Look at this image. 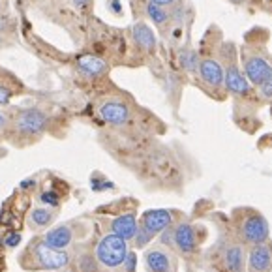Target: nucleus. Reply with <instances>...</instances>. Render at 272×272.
I'll return each instance as SVG.
<instances>
[{
  "label": "nucleus",
  "instance_id": "obj_15",
  "mask_svg": "<svg viewBox=\"0 0 272 272\" xmlns=\"http://www.w3.org/2000/svg\"><path fill=\"white\" fill-rule=\"evenodd\" d=\"M77 66L85 75H90V77H100L107 72V62L96 55H83L77 59Z\"/></svg>",
  "mask_w": 272,
  "mask_h": 272
},
{
  "label": "nucleus",
  "instance_id": "obj_11",
  "mask_svg": "<svg viewBox=\"0 0 272 272\" xmlns=\"http://www.w3.org/2000/svg\"><path fill=\"white\" fill-rule=\"evenodd\" d=\"M111 229H113V233L117 235V237L124 239L126 242L128 240L135 239V235H137V231H139V226H137V218H135V214L128 212V214L119 216V218L111 224Z\"/></svg>",
  "mask_w": 272,
  "mask_h": 272
},
{
  "label": "nucleus",
  "instance_id": "obj_20",
  "mask_svg": "<svg viewBox=\"0 0 272 272\" xmlns=\"http://www.w3.org/2000/svg\"><path fill=\"white\" fill-rule=\"evenodd\" d=\"M180 64L188 72H197L199 70V59L193 51H182L180 53Z\"/></svg>",
  "mask_w": 272,
  "mask_h": 272
},
{
  "label": "nucleus",
  "instance_id": "obj_30",
  "mask_svg": "<svg viewBox=\"0 0 272 272\" xmlns=\"http://www.w3.org/2000/svg\"><path fill=\"white\" fill-rule=\"evenodd\" d=\"M34 184V180H25V182H21V186L23 188H30Z\"/></svg>",
  "mask_w": 272,
  "mask_h": 272
},
{
  "label": "nucleus",
  "instance_id": "obj_26",
  "mask_svg": "<svg viewBox=\"0 0 272 272\" xmlns=\"http://www.w3.org/2000/svg\"><path fill=\"white\" fill-rule=\"evenodd\" d=\"M10 98H12V92L8 90L6 86L0 85V105H4V103H8V101H10Z\"/></svg>",
  "mask_w": 272,
  "mask_h": 272
},
{
  "label": "nucleus",
  "instance_id": "obj_5",
  "mask_svg": "<svg viewBox=\"0 0 272 272\" xmlns=\"http://www.w3.org/2000/svg\"><path fill=\"white\" fill-rule=\"evenodd\" d=\"M145 266L148 272H177V259L166 248H150L145 253Z\"/></svg>",
  "mask_w": 272,
  "mask_h": 272
},
{
  "label": "nucleus",
  "instance_id": "obj_29",
  "mask_svg": "<svg viewBox=\"0 0 272 272\" xmlns=\"http://www.w3.org/2000/svg\"><path fill=\"white\" fill-rule=\"evenodd\" d=\"M4 126H6V117H4V113L0 111V132L4 130Z\"/></svg>",
  "mask_w": 272,
  "mask_h": 272
},
{
  "label": "nucleus",
  "instance_id": "obj_21",
  "mask_svg": "<svg viewBox=\"0 0 272 272\" xmlns=\"http://www.w3.org/2000/svg\"><path fill=\"white\" fill-rule=\"evenodd\" d=\"M146 14H148V17H150L156 25H164V23L167 21V14L164 12V8L158 6V4H154V2H148Z\"/></svg>",
  "mask_w": 272,
  "mask_h": 272
},
{
  "label": "nucleus",
  "instance_id": "obj_4",
  "mask_svg": "<svg viewBox=\"0 0 272 272\" xmlns=\"http://www.w3.org/2000/svg\"><path fill=\"white\" fill-rule=\"evenodd\" d=\"M47 115L40 109H25L17 115L15 119V128L17 132L27 133V135H38V133L45 132L47 128Z\"/></svg>",
  "mask_w": 272,
  "mask_h": 272
},
{
  "label": "nucleus",
  "instance_id": "obj_28",
  "mask_svg": "<svg viewBox=\"0 0 272 272\" xmlns=\"http://www.w3.org/2000/svg\"><path fill=\"white\" fill-rule=\"evenodd\" d=\"M154 4H158V6H167V4H173L175 0H150Z\"/></svg>",
  "mask_w": 272,
  "mask_h": 272
},
{
  "label": "nucleus",
  "instance_id": "obj_13",
  "mask_svg": "<svg viewBox=\"0 0 272 272\" xmlns=\"http://www.w3.org/2000/svg\"><path fill=\"white\" fill-rule=\"evenodd\" d=\"M72 240H73V231L68 226L53 227L43 237V242L49 248H53V250H64V248H68V246L72 244Z\"/></svg>",
  "mask_w": 272,
  "mask_h": 272
},
{
  "label": "nucleus",
  "instance_id": "obj_24",
  "mask_svg": "<svg viewBox=\"0 0 272 272\" xmlns=\"http://www.w3.org/2000/svg\"><path fill=\"white\" fill-rule=\"evenodd\" d=\"M19 242H21V235L15 231H12L4 239V246H8V248H15V246H19Z\"/></svg>",
  "mask_w": 272,
  "mask_h": 272
},
{
  "label": "nucleus",
  "instance_id": "obj_3",
  "mask_svg": "<svg viewBox=\"0 0 272 272\" xmlns=\"http://www.w3.org/2000/svg\"><path fill=\"white\" fill-rule=\"evenodd\" d=\"M96 259L101 266L105 268H119V266L124 265L128 255V244L124 239L117 237L115 233L111 235H105L98 240L96 244Z\"/></svg>",
  "mask_w": 272,
  "mask_h": 272
},
{
  "label": "nucleus",
  "instance_id": "obj_23",
  "mask_svg": "<svg viewBox=\"0 0 272 272\" xmlns=\"http://www.w3.org/2000/svg\"><path fill=\"white\" fill-rule=\"evenodd\" d=\"M40 201L41 203H45V205L57 206L59 205V195H57L55 192H43L40 195Z\"/></svg>",
  "mask_w": 272,
  "mask_h": 272
},
{
  "label": "nucleus",
  "instance_id": "obj_8",
  "mask_svg": "<svg viewBox=\"0 0 272 272\" xmlns=\"http://www.w3.org/2000/svg\"><path fill=\"white\" fill-rule=\"evenodd\" d=\"M173 244L182 253H193L197 250V235L190 224L180 222L177 227H173Z\"/></svg>",
  "mask_w": 272,
  "mask_h": 272
},
{
  "label": "nucleus",
  "instance_id": "obj_1",
  "mask_svg": "<svg viewBox=\"0 0 272 272\" xmlns=\"http://www.w3.org/2000/svg\"><path fill=\"white\" fill-rule=\"evenodd\" d=\"M235 229H237L240 242L252 246L266 242L268 235H270L266 218L261 212L253 210V208H240V210H237Z\"/></svg>",
  "mask_w": 272,
  "mask_h": 272
},
{
  "label": "nucleus",
  "instance_id": "obj_18",
  "mask_svg": "<svg viewBox=\"0 0 272 272\" xmlns=\"http://www.w3.org/2000/svg\"><path fill=\"white\" fill-rule=\"evenodd\" d=\"M73 266H75V272H100V263H98L96 255L88 252L79 253L73 259Z\"/></svg>",
  "mask_w": 272,
  "mask_h": 272
},
{
  "label": "nucleus",
  "instance_id": "obj_7",
  "mask_svg": "<svg viewBox=\"0 0 272 272\" xmlns=\"http://www.w3.org/2000/svg\"><path fill=\"white\" fill-rule=\"evenodd\" d=\"M173 224V214L166 208H154V210H146L141 218V227L146 229L150 235H158L164 233L167 227Z\"/></svg>",
  "mask_w": 272,
  "mask_h": 272
},
{
  "label": "nucleus",
  "instance_id": "obj_6",
  "mask_svg": "<svg viewBox=\"0 0 272 272\" xmlns=\"http://www.w3.org/2000/svg\"><path fill=\"white\" fill-rule=\"evenodd\" d=\"M272 270V244L261 242L253 244L248 252V272H270Z\"/></svg>",
  "mask_w": 272,
  "mask_h": 272
},
{
  "label": "nucleus",
  "instance_id": "obj_22",
  "mask_svg": "<svg viewBox=\"0 0 272 272\" xmlns=\"http://www.w3.org/2000/svg\"><path fill=\"white\" fill-rule=\"evenodd\" d=\"M152 237H154V235H150V233L146 231V229L139 227V231H137V235H135V244H137V246L148 244V242L152 240Z\"/></svg>",
  "mask_w": 272,
  "mask_h": 272
},
{
  "label": "nucleus",
  "instance_id": "obj_31",
  "mask_svg": "<svg viewBox=\"0 0 272 272\" xmlns=\"http://www.w3.org/2000/svg\"><path fill=\"white\" fill-rule=\"evenodd\" d=\"M73 2H75L77 6H85V4H86V2H88V0H73Z\"/></svg>",
  "mask_w": 272,
  "mask_h": 272
},
{
  "label": "nucleus",
  "instance_id": "obj_16",
  "mask_svg": "<svg viewBox=\"0 0 272 272\" xmlns=\"http://www.w3.org/2000/svg\"><path fill=\"white\" fill-rule=\"evenodd\" d=\"M224 85L227 86V90L233 94H248L250 92V85L242 73L237 70V66H229L226 70V81Z\"/></svg>",
  "mask_w": 272,
  "mask_h": 272
},
{
  "label": "nucleus",
  "instance_id": "obj_27",
  "mask_svg": "<svg viewBox=\"0 0 272 272\" xmlns=\"http://www.w3.org/2000/svg\"><path fill=\"white\" fill-rule=\"evenodd\" d=\"M109 6L113 8V12H117V14L122 12V4H120V0H111V2H109Z\"/></svg>",
  "mask_w": 272,
  "mask_h": 272
},
{
  "label": "nucleus",
  "instance_id": "obj_12",
  "mask_svg": "<svg viewBox=\"0 0 272 272\" xmlns=\"http://www.w3.org/2000/svg\"><path fill=\"white\" fill-rule=\"evenodd\" d=\"M197 72L201 73V77L210 86H222L224 81H226V70L222 68L220 62H216L212 59H206L203 62H199V70Z\"/></svg>",
  "mask_w": 272,
  "mask_h": 272
},
{
  "label": "nucleus",
  "instance_id": "obj_19",
  "mask_svg": "<svg viewBox=\"0 0 272 272\" xmlns=\"http://www.w3.org/2000/svg\"><path fill=\"white\" fill-rule=\"evenodd\" d=\"M53 222V214L49 212L47 208H34L30 212V226L40 229V227H45Z\"/></svg>",
  "mask_w": 272,
  "mask_h": 272
},
{
  "label": "nucleus",
  "instance_id": "obj_10",
  "mask_svg": "<svg viewBox=\"0 0 272 272\" xmlns=\"http://www.w3.org/2000/svg\"><path fill=\"white\" fill-rule=\"evenodd\" d=\"M244 70H246L248 79L257 86L263 85V83L268 79V75L272 73V66L266 62L265 59H261V57H252V59L246 60Z\"/></svg>",
  "mask_w": 272,
  "mask_h": 272
},
{
  "label": "nucleus",
  "instance_id": "obj_25",
  "mask_svg": "<svg viewBox=\"0 0 272 272\" xmlns=\"http://www.w3.org/2000/svg\"><path fill=\"white\" fill-rule=\"evenodd\" d=\"M261 92H263L265 98H272V73L268 75V79L261 85Z\"/></svg>",
  "mask_w": 272,
  "mask_h": 272
},
{
  "label": "nucleus",
  "instance_id": "obj_2",
  "mask_svg": "<svg viewBox=\"0 0 272 272\" xmlns=\"http://www.w3.org/2000/svg\"><path fill=\"white\" fill-rule=\"evenodd\" d=\"M21 259H28V263L23 266L30 270H59L70 263V255L64 250H53L40 239L28 246Z\"/></svg>",
  "mask_w": 272,
  "mask_h": 272
},
{
  "label": "nucleus",
  "instance_id": "obj_14",
  "mask_svg": "<svg viewBox=\"0 0 272 272\" xmlns=\"http://www.w3.org/2000/svg\"><path fill=\"white\" fill-rule=\"evenodd\" d=\"M246 255L242 244H229L224 250V265L227 272H242L244 270Z\"/></svg>",
  "mask_w": 272,
  "mask_h": 272
},
{
  "label": "nucleus",
  "instance_id": "obj_9",
  "mask_svg": "<svg viewBox=\"0 0 272 272\" xmlns=\"http://www.w3.org/2000/svg\"><path fill=\"white\" fill-rule=\"evenodd\" d=\"M100 117L107 124L120 126V124H126L130 119V109L126 103L119 100H107L100 105Z\"/></svg>",
  "mask_w": 272,
  "mask_h": 272
},
{
  "label": "nucleus",
  "instance_id": "obj_17",
  "mask_svg": "<svg viewBox=\"0 0 272 272\" xmlns=\"http://www.w3.org/2000/svg\"><path fill=\"white\" fill-rule=\"evenodd\" d=\"M133 34V40L137 41V45L146 49V51H152L156 47V38H154V32L150 28L146 27L145 23H137L132 30Z\"/></svg>",
  "mask_w": 272,
  "mask_h": 272
}]
</instances>
